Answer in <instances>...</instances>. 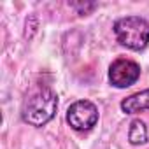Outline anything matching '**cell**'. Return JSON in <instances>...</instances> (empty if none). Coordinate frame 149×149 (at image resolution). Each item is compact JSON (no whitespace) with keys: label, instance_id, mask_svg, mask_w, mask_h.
<instances>
[{"label":"cell","instance_id":"cell-1","mask_svg":"<svg viewBox=\"0 0 149 149\" xmlns=\"http://www.w3.org/2000/svg\"><path fill=\"white\" fill-rule=\"evenodd\" d=\"M58 109V95L47 84H37L28 91L21 105V119L23 123L42 128L54 116Z\"/></svg>","mask_w":149,"mask_h":149},{"label":"cell","instance_id":"cell-2","mask_svg":"<svg viewBox=\"0 0 149 149\" xmlns=\"http://www.w3.org/2000/svg\"><path fill=\"white\" fill-rule=\"evenodd\" d=\"M116 40L132 51H144L149 46V21L142 16H125L114 21Z\"/></svg>","mask_w":149,"mask_h":149},{"label":"cell","instance_id":"cell-3","mask_svg":"<svg viewBox=\"0 0 149 149\" xmlns=\"http://www.w3.org/2000/svg\"><path fill=\"white\" fill-rule=\"evenodd\" d=\"M65 119L76 132H90L98 123V107L91 100H76L68 105Z\"/></svg>","mask_w":149,"mask_h":149},{"label":"cell","instance_id":"cell-4","mask_svg":"<svg viewBox=\"0 0 149 149\" xmlns=\"http://www.w3.org/2000/svg\"><path fill=\"white\" fill-rule=\"evenodd\" d=\"M140 77V65L128 58H118L109 67V83L114 88L125 90L135 84Z\"/></svg>","mask_w":149,"mask_h":149},{"label":"cell","instance_id":"cell-5","mask_svg":"<svg viewBox=\"0 0 149 149\" xmlns=\"http://www.w3.org/2000/svg\"><path fill=\"white\" fill-rule=\"evenodd\" d=\"M119 107L125 114H139V112L149 111V88L123 98Z\"/></svg>","mask_w":149,"mask_h":149},{"label":"cell","instance_id":"cell-6","mask_svg":"<svg viewBox=\"0 0 149 149\" xmlns=\"http://www.w3.org/2000/svg\"><path fill=\"white\" fill-rule=\"evenodd\" d=\"M128 142L132 146H142L147 142V126L142 119L139 118L132 119L130 128H128Z\"/></svg>","mask_w":149,"mask_h":149},{"label":"cell","instance_id":"cell-7","mask_svg":"<svg viewBox=\"0 0 149 149\" xmlns=\"http://www.w3.org/2000/svg\"><path fill=\"white\" fill-rule=\"evenodd\" d=\"M70 6H72L74 9L77 11V14H79V16H86V14H90V13H91V11H93V9L97 7V4H93V2H91V4H83V2H74V4H70Z\"/></svg>","mask_w":149,"mask_h":149}]
</instances>
